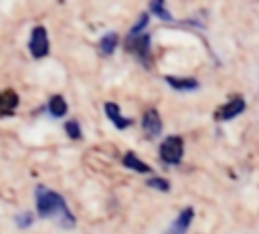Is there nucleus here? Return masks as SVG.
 <instances>
[{
    "mask_svg": "<svg viewBox=\"0 0 259 234\" xmlns=\"http://www.w3.org/2000/svg\"><path fill=\"white\" fill-rule=\"evenodd\" d=\"M34 194H36V214L40 218H55L63 228L75 226V216L61 194L49 190L47 186H36Z\"/></svg>",
    "mask_w": 259,
    "mask_h": 234,
    "instance_id": "obj_1",
    "label": "nucleus"
},
{
    "mask_svg": "<svg viewBox=\"0 0 259 234\" xmlns=\"http://www.w3.org/2000/svg\"><path fill=\"white\" fill-rule=\"evenodd\" d=\"M184 155V141L180 135H168L160 143V159L168 165H178Z\"/></svg>",
    "mask_w": 259,
    "mask_h": 234,
    "instance_id": "obj_2",
    "label": "nucleus"
},
{
    "mask_svg": "<svg viewBox=\"0 0 259 234\" xmlns=\"http://www.w3.org/2000/svg\"><path fill=\"white\" fill-rule=\"evenodd\" d=\"M28 50L34 58H42L49 54V34L45 26H34L28 38Z\"/></svg>",
    "mask_w": 259,
    "mask_h": 234,
    "instance_id": "obj_3",
    "label": "nucleus"
},
{
    "mask_svg": "<svg viewBox=\"0 0 259 234\" xmlns=\"http://www.w3.org/2000/svg\"><path fill=\"white\" fill-rule=\"evenodd\" d=\"M125 48L142 58V63L150 65V34H127Z\"/></svg>",
    "mask_w": 259,
    "mask_h": 234,
    "instance_id": "obj_4",
    "label": "nucleus"
},
{
    "mask_svg": "<svg viewBox=\"0 0 259 234\" xmlns=\"http://www.w3.org/2000/svg\"><path fill=\"white\" fill-rule=\"evenodd\" d=\"M243 111H245V99L243 97H235L229 103H225L221 109H217L214 117H217V121H231L237 115H241Z\"/></svg>",
    "mask_w": 259,
    "mask_h": 234,
    "instance_id": "obj_5",
    "label": "nucleus"
},
{
    "mask_svg": "<svg viewBox=\"0 0 259 234\" xmlns=\"http://www.w3.org/2000/svg\"><path fill=\"white\" fill-rule=\"evenodd\" d=\"M142 127L148 133V137H158L162 133V117L156 109H148L142 117Z\"/></svg>",
    "mask_w": 259,
    "mask_h": 234,
    "instance_id": "obj_6",
    "label": "nucleus"
},
{
    "mask_svg": "<svg viewBox=\"0 0 259 234\" xmlns=\"http://www.w3.org/2000/svg\"><path fill=\"white\" fill-rule=\"evenodd\" d=\"M192 218H194V210H192V208H184V210L176 216V220L168 226L166 234H186L188 228H190Z\"/></svg>",
    "mask_w": 259,
    "mask_h": 234,
    "instance_id": "obj_7",
    "label": "nucleus"
},
{
    "mask_svg": "<svg viewBox=\"0 0 259 234\" xmlns=\"http://www.w3.org/2000/svg\"><path fill=\"white\" fill-rule=\"evenodd\" d=\"M105 115L109 117V121L117 127V129H127L134 121L130 119V117H123L121 115V111H119V105L117 103H113V101H105Z\"/></svg>",
    "mask_w": 259,
    "mask_h": 234,
    "instance_id": "obj_8",
    "label": "nucleus"
},
{
    "mask_svg": "<svg viewBox=\"0 0 259 234\" xmlns=\"http://www.w3.org/2000/svg\"><path fill=\"white\" fill-rule=\"evenodd\" d=\"M166 83L176 91H194L198 89V81L192 77H166Z\"/></svg>",
    "mask_w": 259,
    "mask_h": 234,
    "instance_id": "obj_9",
    "label": "nucleus"
},
{
    "mask_svg": "<svg viewBox=\"0 0 259 234\" xmlns=\"http://www.w3.org/2000/svg\"><path fill=\"white\" fill-rule=\"evenodd\" d=\"M121 163H123L125 167H130V169L138 171V173H150V171H152V167H150L148 163H144V161H142L134 151H127V153L123 155Z\"/></svg>",
    "mask_w": 259,
    "mask_h": 234,
    "instance_id": "obj_10",
    "label": "nucleus"
},
{
    "mask_svg": "<svg viewBox=\"0 0 259 234\" xmlns=\"http://www.w3.org/2000/svg\"><path fill=\"white\" fill-rule=\"evenodd\" d=\"M67 109H69V107H67L65 97H61V95H53V97L49 99V113H51V117H55V119L65 117Z\"/></svg>",
    "mask_w": 259,
    "mask_h": 234,
    "instance_id": "obj_11",
    "label": "nucleus"
},
{
    "mask_svg": "<svg viewBox=\"0 0 259 234\" xmlns=\"http://www.w3.org/2000/svg\"><path fill=\"white\" fill-rule=\"evenodd\" d=\"M117 46V34L115 32H105L101 38H99V50L105 54V56H111L113 50Z\"/></svg>",
    "mask_w": 259,
    "mask_h": 234,
    "instance_id": "obj_12",
    "label": "nucleus"
},
{
    "mask_svg": "<svg viewBox=\"0 0 259 234\" xmlns=\"http://www.w3.org/2000/svg\"><path fill=\"white\" fill-rule=\"evenodd\" d=\"M4 105H8V109L12 111V109L18 105V97H16L14 93L0 95V115H8V111H6V107H4Z\"/></svg>",
    "mask_w": 259,
    "mask_h": 234,
    "instance_id": "obj_13",
    "label": "nucleus"
},
{
    "mask_svg": "<svg viewBox=\"0 0 259 234\" xmlns=\"http://www.w3.org/2000/svg\"><path fill=\"white\" fill-rule=\"evenodd\" d=\"M150 10H152L158 18H162V20H166V22H170V20H172V14L166 10V4H164V2H158V0L150 2Z\"/></svg>",
    "mask_w": 259,
    "mask_h": 234,
    "instance_id": "obj_14",
    "label": "nucleus"
},
{
    "mask_svg": "<svg viewBox=\"0 0 259 234\" xmlns=\"http://www.w3.org/2000/svg\"><path fill=\"white\" fill-rule=\"evenodd\" d=\"M65 131H67V135H69L71 139H81V137H83V133H81V125H79L77 119H69V121L65 123Z\"/></svg>",
    "mask_w": 259,
    "mask_h": 234,
    "instance_id": "obj_15",
    "label": "nucleus"
},
{
    "mask_svg": "<svg viewBox=\"0 0 259 234\" xmlns=\"http://www.w3.org/2000/svg\"><path fill=\"white\" fill-rule=\"evenodd\" d=\"M146 184H148L150 188H154V190H160V192H168V190H170V184H168V180H164V178H150Z\"/></svg>",
    "mask_w": 259,
    "mask_h": 234,
    "instance_id": "obj_16",
    "label": "nucleus"
},
{
    "mask_svg": "<svg viewBox=\"0 0 259 234\" xmlns=\"http://www.w3.org/2000/svg\"><path fill=\"white\" fill-rule=\"evenodd\" d=\"M148 20H150V16L144 12V14H140V18H138V22L130 28V34H142V30L148 26Z\"/></svg>",
    "mask_w": 259,
    "mask_h": 234,
    "instance_id": "obj_17",
    "label": "nucleus"
},
{
    "mask_svg": "<svg viewBox=\"0 0 259 234\" xmlns=\"http://www.w3.org/2000/svg\"><path fill=\"white\" fill-rule=\"evenodd\" d=\"M14 222H16V226L18 228H28L30 224H32V214L30 212H20V214H16V218H14Z\"/></svg>",
    "mask_w": 259,
    "mask_h": 234,
    "instance_id": "obj_18",
    "label": "nucleus"
}]
</instances>
